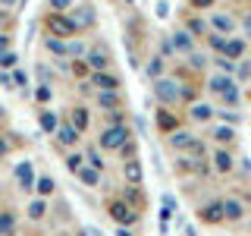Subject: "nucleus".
Here are the masks:
<instances>
[{
    "label": "nucleus",
    "mask_w": 251,
    "mask_h": 236,
    "mask_svg": "<svg viewBox=\"0 0 251 236\" xmlns=\"http://www.w3.org/2000/svg\"><path fill=\"white\" fill-rule=\"evenodd\" d=\"M229 85H232V79L229 76H214V79H210V91H223V88H229Z\"/></svg>",
    "instance_id": "4be33fe9"
},
{
    "label": "nucleus",
    "mask_w": 251,
    "mask_h": 236,
    "mask_svg": "<svg viewBox=\"0 0 251 236\" xmlns=\"http://www.w3.org/2000/svg\"><path fill=\"white\" fill-rule=\"evenodd\" d=\"M195 6H210V0H192Z\"/></svg>",
    "instance_id": "8fccbe9b"
},
{
    "label": "nucleus",
    "mask_w": 251,
    "mask_h": 236,
    "mask_svg": "<svg viewBox=\"0 0 251 236\" xmlns=\"http://www.w3.org/2000/svg\"><path fill=\"white\" fill-rule=\"evenodd\" d=\"M201 220H207V224H217V220H223V208H220V202L207 205V208L201 211Z\"/></svg>",
    "instance_id": "f8f14e48"
},
{
    "label": "nucleus",
    "mask_w": 251,
    "mask_h": 236,
    "mask_svg": "<svg viewBox=\"0 0 251 236\" xmlns=\"http://www.w3.org/2000/svg\"><path fill=\"white\" fill-rule=\"evenodd\" d=\"M123 173H126V179H129L132 186H138V183H141V164L135 161V157H132V161H126Z\"/></svg>",
    "instance_id": "9d476101"
},
{
    "label": "nucleus",
    "mask_w": 251,
    "mask_h": 236,
    "mask_svg": "<svg viewBox=\"0 0 251 236\" xmlns=\"http://www.w3.org/2000/svg\"><path fill=\"white\" fill-rule=\"evenodd\" d=\"M0 117H3V107H0Z\"/></svg>",
    "instance_id": "864d4df0"
},
{
    "label": "nucleus",
    "mask_w": 251,
    "mask_h": 236,
    "mask_svg": "<svg viewBox=\"0 0 251 236\" xmlns=\"http://www.w3.org/2000/svg\"><path fill=\"white\" fill-rule=\"evenodd\" d=\"M28 217H35V220L44 217V202H31L28 205Z\"/></svg>",
    "instance_id": "c85d7f7f"
},
{
    "label": "nucleus",
    "mask_w": 251,
    "mask_h": 236,
    "mask_svg": "<svg viewBox=\"0 0 251 236\" xmlns=\"http://www.w3.org/2000/svg\"><path fill=\"white\" fill-rule=\"evenodd\" d=\"M69 22H73L75 31H78V26H91V22H94V13L88 10V6H82L78 13H73V19H69Z\"/></svg>",
    "instance_id": "ddd939ff"
},
{
    "label": "nucleus",
    "mask_w": 251,
    "mask_h": 236,
    "mask_svg": "<svg viewBox=\"0 0 251 236\" xmlns=\"http://www.w3.org/2000/svg\"><path fill=\"white\" fill-rule=\"evenodd\" d=\"M13 82H16V85H22V88H25V85H28V76H25V73H16V76H13Z\"/></svg>",
    "instance_id": "37998d69"
},
{
    "label": "nucleus",
    "mask_w": 251,
    "mask_h": 236,
    "mask_svg": "<svg viewBox=\"0 0 251 236\" xmlns=\"http://www.w3.org/2000/svg\"><path fill=\"white\" fill-rule=\"evenodd\" d=\"M170 47L179 54H192V35L188 31H176V35L170 38Z\"/></svg>",
    "instance_id": "39448f33"
},
{
    "label": "nucleus",
    "mask_w": 251,
    "mask_h": 236,
    "mask_svg": "<svg viewBox=\"0 0 251 236\" xmlns=\"http://www.w3.org/2000/svg\"><path fill=\"white\" fill-rule=\"evenodd\" d=\"M170 142H173V148H192L198 139H195L192 132H185V129H179V132L173 129V132H170Z\"/></svg>",
    "instance_id": "0eeeda50"
},
{
    "label": "nucleus",
    "mask_w": 251,
    "mask_h": 236,
    "mask_svg": "<svg viewBox=\"0 0 251 236\" xmlns=\"http://www.w3.org/2000/svg\"><path fill=\"white\" fill-rule=\"evenodd\" d=\"M66 54H73V57H82V54H88V51H85L82 41H73V44H66Z\"/></svg>",
    "instance_id": "473e14b6"
},
{
    "label": "nucleus",
    "mask_w": 251,
    "mask_h": 236,
    "mask_svg": "<svg viewBox=\"0 0 251 236\" xmlns=\"http://www.w3.org/2000/svg\"><path fill=\"white\" fill-rule=\"evenodd\" d=\"M47 3H50L53 13H63V10H69V6H73V0H47Z\"/></svg>",
    "instance_id": "2f4dec72"
},
{
    "label": "nucleus",
    "mask_w": 251,
    "mask_h": 236,
    "mask_svg": "<svg viewBox=\"0 0 251 236\" xmlns=\"http://www.w3.org/2000/svg\"><path fill=\"white\" fill-rule=\"evenodd\" d=\"M85 161L91 164V170H100V167H104V161H100V154L94 151V148H91V151H88V157H85Z\"/></svg>",
    "instance_id": "c756f323"
},
{
    "label": "nucleus",
    "mask_w": 251,
    "mask_h": 236,
    "mask_svg": "<svg viewBox=\"0 0 251 236\" xmlns=\"http://www.w3.org/2000/svg\"><path fill=\"white\" fill-rule=\"evenodd\" d=\"M214 161H217V170H232V157L229 154H226V151H217V157H214Z\"/></svg>",
    "instance_id": "5701e85b"
},
{
    "label": "nucleus",
    "mask_w": 251,
    "mask_h": 236,
    "mask_svg": "<svg viewBox=\"0 0 251 236\" xmlns=\"http://www.w3.org/2000/svg\"><path fill=\"white\" fill-rule=\"evenodd\" d=\"M157 16H160V19H167V16H170V6L163 3V0H160V3H157Z\"/></svg>",
    "instance_id": "79ce46f5"
},
{
    "label": "nucleus",
    "mask_w": 251,
    "mask_h": 236,
    "mask_svg": "<svg viewBox=\"0 0 251 236\" xmlns=\"http://www.w3.org/2000/svg\"><path fill=\"white\" fill-rule=\"evenodd\" d=\"M73 126H75L78 132H85V126H88V114H85L82 107H75V110H73Z\"/></svg>",
    "instance_id": "412c9836"
},
{
    "label": "nucleus",
    "mask_w": 251,
    "mask_h": 236,
    "mask_svg": "<svg viewBox=\"0 0 251 236\" xmlns=\"http://www.w3.org/2000/svg\"><path fill=\"white\" fill-rule=\"evenodd\" d=\"M160 129H173V117L167 114V110L160 114Z\"/></svg>",
    "instance_id": "ea45409f"
},
{
    "label": "nucleus",
    "mask_w": 251,
    "mask_h": 236,
    "mask_svg": "<svg viewBox=\"0 0 251 236\" xmlns=\"http://www.w3.org/2000/svg\"><path fill=\"white\" fill-rule=\"evenodd\" d=\"M220 208H223V217H229V220H239L242 214H245L242 202H235V199H226V202H220Z\"/></svg>",
    "instance_id": "6e6552de"
},
{
    "label": "nucleus",
    "mask_w": 251,
    "mask_h": 236,
    "mask_svg": "<svg viewBox=\"0 0 251 236\" xmlns=\"http://www.w3.org/2000/svg\"><path fill=\"white\" fill-rule=\"evenodd\" d=\"M47 51H53V54H60V57H63V54H66V44H63L60 41V38H50V35H47Z\"/></svg>",
    "instance_id": "b1692460"
},
{
    "label": "nucleus",
    "mask_w": 251,
    "mask_h": 236,
    "mask_svg": "<svg viewBox=\"0 0 251 236\" xmlns=\"http://www.w3.org/2000/svg\"><path fill=\"white\" fill-rule=\"evenodd\" d=\"M98 104L104 110H113L116 107V91H98Z\"/></svg>",
    "instance_id": "a211bd4d"
},
{
    "label": "nucleus",
    "mask_w": 251,
    "mask_h": 236,
    "mask_svg": "<svg viewBox=\"0 0 251 236\" xmlns=\"http://www.w3.org/2000/svg\"><path fill=\"white\" fill-rule=\"evenodd\" d=\"M35 98L41 101V104H47V101H50V85H41V88L35 91Z\"/></svg>",
    "instance_id": "c9c22d12"
},
{
    "label": "nucleus",
    "mask_w": 251,
    "mask_h": 236,
    "mask_svg": "<svg viewBox=\"0 0 251 236\" xmlns=\"http://www.w3.org/2000/svg\"><path fill=\"white\" fill-rule=\"evenodd\" d=\"M47 29H50V38H60V41L75 35V26L63 13H50V16H47Z\"/></svg>",
    "instance_id": "f257e3e1"
},
{
    "label": "nucleus",
    "mask_w": 251,
    "mask_h": 236,
    "mask_svg": "<svg viewBox=\"0 0 251 236\" xmlns=\"http://www.w3.org/2000/svg\"><path fill=\"white\" fill-rule=\"evenodd\" d=\"M16 179H19L22 189H31V186H35V170H31V161H22L19 167H16Z\"/></svg>",
    "instance_id": "20e7f679"
},
{
    "label": "nucleus",
    "mask_w": 251,
    "mask_h": 236,
    "mask_svg": "<svg viewBox=\"0 0 251 236\" xmlns=\"http://www.w3.org/2000/svg\"><path fill=\"white\" fill-rule=\"evenodd\" d=\"M116 236H132V233L129 230H116Z\"/></svg>",
    "instance_id": "3c124183"
},
{
    "label": "nucleus",
    "mask_w": 251,
    "mask_h": 236,
    "mask_svg": "<svg viewBox=\"0 0 251 236\" xmlns=\"http://www.w3.org/2000/svg\"><path fill=\"white\" fill-rule=\"evenodd\" d=\"M6 47H10V38H6V35H0V54H3Z\"/></svg>",
    "instance_id": "de8ad7c7"
},
{
    "label": "nucleus",
    "mask_w": 251,
    "mask_h": 236,
    "mask_svg": "<svg viewBox=\"0 0 251 236\" xmlns=\"http://www.w3.org/2000/svg\"><path fill=\"white\" fill-rule=\"evenodd\" d=\"M201 31H204V22L201 19H192V22H188V35H201Z\"/></svg>",
    "instance_id": "e433bc0d"
},
{
    "label": "nucleus",
    "mask_w": 251,
    "mask_h": 236,
    "mask_svg": "<svg viewBox=\"0 0 251 236\" xmlns=\"http://www.w3.org/2000/svg\"><path fill=\"white\" fill-rule=\"evenodd\" d=\"M75 173H78V177H82V183H85V186H98V183H100V173H98V170H88V167H78Z\"/></svg>",
    "instance_id": "dca6fc26"
},
{
    "label": "nucleus",
    "mask_w": 251,
    "mask_h": 236,
    "mask_svg": "<svg viewBox=\"0 0 251 236\" xmlns=\"http://www.w3.org/2000/svg\"><path fill=\"white\" fill-rule=\"evenodd\" d=\"M210 44H214L217 51H223V44H226V41H223V38H220V35H210Z\"/></svg>",
    "instance_id": "c03bdc74"
},
{
    "label": "nucleus",
    "mask_w": 251,
    "mask_h": 236,
    "mask_svg": "<svg viewBox=\"0 0 251 236\" xmlns=\"http://www.w3.org/2000/svg\"><path fill=\"white\" fill-rule=\"evenodd\" d=\"M0 66H16V54L3 51V54H0Z\"/></svg>",
    "instance_id": "f704fd0d"
},
{
    "label": "nucleus",
    "mask_w": 251,
    "mask_h": 236,
    "mask_svg": "<svg viewBox=\"0 0 251 236\" xmlns=\"http://www.w3.org/2000/svg\"><path fill=\"white\" fill-rule=\"evenodd\" d=\"M232 136H235V132L229 129V126H220V129H214V139H217V142H229Z\"/></svg>",
    "instance_id": "bb28decb"
},
{
    "label": "nucleus",
    "mask_w": 251,
    "mask_h": 236,
    "mask_svg": "<svg viewBox=\"0 0 251 236\" xmlns=\"http://www.w3.org/2000/svg\"><path fill=\"white\" fill-rule=\"evenodd\" d=\"M0 3H3V6H13V3H16V0H0Z\"/></svg>",
    "instance_id": "603ef678"
},
{
    "label": "nucleus",
    "mask_w": 251,
    "mask_h": 236,
    "mask_svg": "<svg viewBox=\"0 0 251 236\" xmlns=\"http://www.w3.org/2000/svg\"><path fill=\"white\" fill-rule=\"evenodd\" d=\"M160 73H163V63L154 57L151 63H148V76H151V79H160Z\"/></svg>",
    "instance_id": "a878e982"
},
{
    "label": "nucleus",
    "mask_w": 251,
    "mask_h": 236,
    "mask_svg": "<svg viewBox=\"0 0 251 236\" xmlns=\"http://www.w3.org/2000/svg\"><path fill=\"white\" fill-rule=\"evenodd\" d=\"M126 139H129V129H126V126H110V129L100 132V148H123Z\"/></svg>",
    "instance_id": "f03ea898"
},
{
    "label": "nucleus",
    "mask_w": 251,
    "mask_h": 236,
    "mask_svg": "<svg viewBox=\"0 0 251 236\" xmlns=\"http://www.w3.org/2000/svg\"><path fill=\"white\" fill-rule=\"evenodd\" d=\"M217 66H220V69H223V73H226V76H229V73H232V69H235V66H232V60H226V57H223V60H217Z\"/></svg>",
    "instance_id": "58836bf2"
},
{
    "label": "nucleus",
    "mask_w": 251,
    "mask_h": 236,
    "mask_svg": "<svg viewBox=\"0 0 251 236\" xmlns=\"http://www.w3.org/2000/svg\"><path fill=\"white\" fill-rule=\"evenodd\" d=\"M192 117H195L198 123H204V120H210V117H214V110H210L207 104H195V107H192Z\"/></svg>",
    "instance_id": "aec40b11"
},
{
    "label": "nucleus",
    "mask_w": 251,
    "mask_h": 236,
    "mask_svg": "<svg viewBox=\"0 0 251 236\" xmlns=\"http://www.w3.org/2000/svg\"><path fill=\"white\" fill-rule=\"evenodd\" d=\"M154 91H157V98H160L163 104H176V101L182 98V88H179L176 82H170V79H157Z\"/></svg>",
    "instance_id": "7ed1b4c3"
},
{
    "label": "nucleus",
    "mask_w": 251,
    "mask_h": 236,
    "mask_svg": "<svg viewBox=\"0 0 251 236\" xmlns=\"http://www.w3.org/2000/svg\"><path fill=\"white\" fill-rule=\"evenodd\" d=\"M232 26H235V22L229 19V16H223V13H220V16H214V29H217V31H226V35H229V31H232Z\"/></svg>",
    "instance_id": "6ab92c4d"
},
{
    "label": "nucleus",
    "mask_w": 251,
    "mask_h": 236,
    "mask_svg": "<svg viewBox=\"0 0 251 236\" xmlns=\"http://www.w3.org/2000/svg\"><path fill=\"white\" fill-rule=\"evenodd\" d=\"M110 214H113L116 220H132V217H135L129 211V205H123V202H113V205H110Z\"/></svg>",
    "instance_id": "4468645a"
},
{
    "label": "nucleus",
    "mask_w": 251,
    "mask_h": 236,
    "mask_svg": "<svg viewBox=\"0 0 251 236\" xmlns=\"http://www.w3.org/2000/svg\"><path fill=\"white\" fill-rule=\"evenodd\" d=\"M0 85H6V88H13V79L6 76V73H0Z\"/></svg>",
    "instance_id": "49530a36"
},
{
    "label": "nucleus",
    "mask_w": 251,
    "mask_h": 236,
    "mask_svg": "<svg viewBox=\"0 0 251 236\" xmlns=\"http://www.w3.org/2000/svg\"><path fill=\"white\" fill-rule=\"evenodd\" d=\"M107 63H110V60H107V54H104V51H91V54H88V66H91V69H98V73L107 66Z\"/></svg>",
    "instance_id": "2eb2a0df"
},
{
    "label": "nucleus",
    "mask_w": 251,
    "mask_h": 236,
    "mask_svg": "<svg viewBox=\"0 0 251 236\" xmlns=\"http://www.w3.org/2000/svg\"><path fill=\"white\" fill-rule=\"evenodd\" d=\"M91 85H98V91H116V88H120L116 76H107V73H94Z\"/></svg>",
    "instance_id": "423d86ee"
},
{
    "label": "nucleus",
    "mask_w": 251,
    "mask_h": 236,
    "mask_svg": "<svg viewBox=\"0 0 251 236\" xmlns=\"http://www.w3.org/2000/svg\"><path fill=\"white\" fill-rule=\"evenodd\" d=\"M41 129H44V132H57V114L41 110Z\"/></svg>",
    "instance_id": "f3484780"
},
{
    "label": "nucleus",
    "mask_w": 251,
    "mask_h": 236,
    "mask_svg": "<svg viewBox=\"0 0 251 236\" xmlns=\"http://www.w3.org/2000/svg\"><path fill=\"white\" fill-rule=\"evenodd\" d=\"M220 94H223V101H226V104H235V101H239V91H235V85H229V88H223Z\"/></svg>",
    "instance_id": "7c9ffc66"
},
{
    "label": "nucleus",
    "mask_w": 251,
    "mask_h": 236,
    "mask_svg": "<svg viewBox=\"0 0 251 236\" xmlns=\"http://www.w3.org/2000/svg\"><path fill=\"white\" fill-rule=\"evenodd\" d=\"M82 161H85V157H82V154H69V157H66V167H69V170H73V173H75L78 167H82Z\"/></svg>",
    "instance_id": "72a5a7b5"
},
{
    "label": "nucleus",
    "mask_w": 251,
    "mask_h": 236,
    "mask_svg": "<svg viewBox=\"0 0 251 236\" xmlns=\"http://www.w3.org/2000/svg\"><path fill=\"white\" fill-rule=\"evenodd\" d=\"M38 76H41L44 85H50V69H47V66H38Z\"/></svg>",
    "instance_id": "a19ab883"
},
{
    "label": "nucleus",
    "mask_w": 251,
    "mask_h": 236,
    "mask_svg": "<svg viewBox=\"0 0 251 236\" xmlns=\"http://www.w3.org/2000/svg\"><path fill=\"white\" fill-rule=\"evenodd\" d=\"M188 57H192V66H195V69H204V63H207V57H204V54H188Z\"/></svg>",
    "instance_id": "4c0bfd02"
},
{
    "label": "nucleus",
    "mask_w": 251,
    "mask_h": 236,
    "mask_svg": "<svg viewBox=\"0 0 251 236\" xmlns=\"http://www.w3.org/2000/svg\"><path fill=\"white\" fill-rule=\"evenodd\" d=\"M0 236H13V214H0Z\"/></svg>",
    "instance_id": "393cba45"
},
{
    "label": "nucleus",
    "mask_w": 251,
    "mask_h": 236,
    "mask_svg": "<svg viewBox=\"0 0 251 236\" xmlns=\"http://www.w3.org/2000/svg\"><path fill=\"white\" fill-rule=\"evenodd\" d=\"M57 136H60V142H63V145H75L82 132H78L73 123H66V126H57Z\"/></svg>",
    "instance_id": "1a4fd4ad"
},
{
    "label": "nucleus",
    "mask_w": 251,
    "mask_h": 236,
    "mask_svg": "<svg viewBox=\"0 0 251 236\" xmlns=\"http://www.w3.org/2000/svg\"><path fill=\"white\" fill-rule=\"evenodd\" d=\"M242 29H245V35H248V38H251V13H248V16H245V22H242Z\"/></svg>",
    "instance_id": "a18cd8bd"
},
{
    "label": "nucleus",
    "mask_w": 251,
    "mask_h": 236,
    "mask_svg": "<svg viewBox=\"0 0 251 236\" xmlns=\"http://www.w3.org/2000/svg\"><path fill=\"white\" fill-rule=\"evenodd\" d=\"M223 54H226V60H239L242 54H245V44H242L239 38H232V41L223 44Z\"/></svg>",
    "instance_id": "9b49d317"
},
{
    "label": "nucleus",
    "mask_w": 251,
    "mask_h": 236,
    "mask_svg": "<svg viewBox=\"0 0 251 236\" xmlns=\"http://www.w3.org/2000/svg\"><path fill=\"white\" fill-rule=\"evenodd\" d=\"M35 186H38V192H41V195H50V189H53V179H50V177H41Z\"/></svg>",
    "instance_id": "cd10ccee"
},
{
    "label": "nucleus",
    "mask_w": 251,
    "mask_h": 236,
    "mask_svg": "<svg viewBox=\"0 0 251 236\" xmlns=\"http://www.w3.org/2000/svg\"><path fill=\"white\" fill-rule=\"evenodd\" d=\"M6 151H10V145H6V142H3V139H0V157H3Z\"/></svg>",
    "instance_id": "09e8293b"
}]
</instances>
